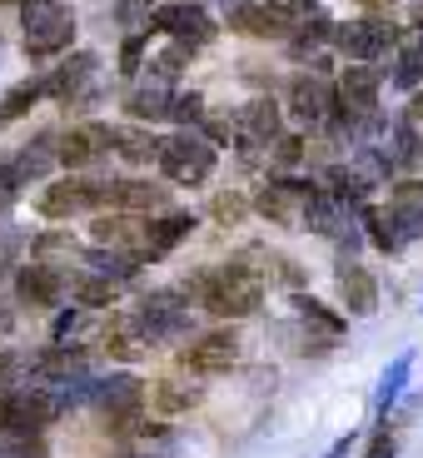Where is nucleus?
Instances as JSON below:
<instances>
[{
  "label": "nucleus",
  "mask_w": 423,
  "mask_h": 458,
  "mask_svg": "<svg viewBox=\"0 0 423 458\" xmlns=\"http://www.w3.org/2000/svg\"><path fill=\"white\" fill-rule=\"evenodd\" d=\"M195 294H199V304H205L209 314L244 319V314L259 310V299H264V275L234 259V264H224V269H215V275H199V279H195Z\"/></svg>",
  "instance_id": "obj_1"
},
{
  "label": "nucleus",
  "mask_w": 423,
  "mask_h": 458,
  "mask_svg": "<svg viewBox=\"0 0 423 458\" xmlns=\"http://www.w3.org/2000/svg\"><path fill=\"white\" fill-rule=\"evenodd\" d=\"M21 25L30 60H55L75 40V15L65 0H21Z\"/></svg>",
  "instance_id": "obj_2"
},
{
  "label": "nucleus",
  "mask_w": 423,
  "mask_h": 458,
  "mask_svg": "<svg viewBox=\"0 0 423 458\" xmlns=\"http://www.w3.org/2000/svg\"><path fill=\"white\" fill-rule=\"evenodd\" d=\"M160 174L170 184H199V180H209L215 174V145H209L205 135H174V140H165L160 145Z\"/></svg>",
  "instance_id": "obj_3"
},
{
  "label": "nucleus",
  "mask_w": 423,
  "mask_h": 458,
  "mask_svg": "<svg viewBox=\"0 0 423 458\" xmlns=\"http://www.w3.org/2000/svg\"><path fill=\"white\" fill-rule=\"evenodd\" d=\"M90 403L105 413V428L125 434L130 424H140V403H145V384L135 374H110L90 378Z\"/></svg>",
  "instance_id": "obj_4"
},
{
  "label": "nucleus",
  "mask_w": 423,
  "mask_h": 458,
  "mask_svg": "<svg viewBox=\"0 0 423 458\" xmlns=\"http://www.w3.org/2000/svg\"><path fill=\"white\" fill-rule=\"evenodd\" d=\"M393 40H399V30H393L389 21H374V15L334 25V46H339L349 60H354V65H368V60H378L384 50L393 46Z\"/></svg>",
  "instance_id": "obj_5"
},
{
  "label": "nucleus",
  "mask_w": 423,
  "mask_h": 458,
  "mask_svg": "<svg viewBox=\"0 0 423 458\" xmlns=\"http://www.w3.org/2000/svg\"><path fill=\"white\" fill-rule=\"evenodd\" d=\"M110 205V184L105 180H60L40 195V215L46 219H70V215H85V209H100Z\"/></svg>",
  "instance_id": "obj_6"
},
{
  "label": "nucleus",
  "mask_w": 423,
  "mask_h": 458,
  "mask_svg": "<svg viewBox=\"0 0 423 458\" xmlns=\"http://www.w3.org/2000/svg\"><path fill=\"white\" fill-rule=\"evenodd\" d=\"M149 30L174 35V40H184V46H205V40H215V21H209V11H205V5H195V0L155 5V15H149Z\"/></svg>",
  "instance_id": "obj_7"
},
{
  "label": "nucleus",
  "mask_w": 423,
  "mask_h": 458,
  "mask_svg": "<svg viewBox=\"0 0 423 458\" xmlns=\"http://www.w3.org/2000/svg\"><path fill=\"white\" fill-rule=\"evenodd\" d=\"M319 195L309 180H275L264 184L259 199H254V209H259L269 225H304V209H309V199Z\"/></svg>",
  "instance_id": "obj_8"
},
{
  "label": "nucleus",
  "mask_w": 423,
  "mask_h": 458,
  "mask_svg": "<svg viewBox=\"0 0 423 458\" xmlns=\"http://www.w3.org/2000/svg\"><path fill=\"white\" fill-rule=\"evenodd\" d=\"M294 25H299V15L289 11L284 0H250V5H240L229 15V30L259 35V40H284V35H294Z\"/></svg>",
  "instance_id": "obj_9"
},
{
  "label": "nucleus",
  "mask_w": 423,
  "mask_h": 458,
  "mask_svg": "<svg viewBox=\"0 0 423 458\" xmlns=\"http://www.w3.org/2000/svg\"><path fill=\"white\" fill-rule=\"evenodd\" d=\"M55 160H60V145L50 135H40L35 145L15 149L11 160H0V180L11 184V190H21V184H30V180H46V174L55 170Z\"/></svg>",
  "instance_id": "obj_10"
},
{
  "label": "nucleus",
  "mask_w": 423,
  "mask_h": 458,
  "mask_svg": "<svg viewBox=\"0 0 423 458\" xmlns=\"http://www.w3.org/2000/svg\"><path fill=\"white\" fill-rule=\"evenodd\" d=\"M140 324H145L149 344L184 339V334H190V304H180L174 294H149L145 304H140Z\"/></svg>",
  "instance_id": "obj_11"
},
{
  "label": "nucleus",
  "mask_w": 423,
  "mask_h": 458,
  "mask_svg": "<svg viewBox=\"0 0 423 458\" xmlns=\"http://www.w3.org/2000/svg\"><path fill=\"white\" fill-rule=\"evenodd\" d=\"M30 384L40 389H70V384H85V354L70 349V344H55L50 354L30 359Z\"/></svg>",
  "instance_id": "obj_12"
},
{
  "label": "nucleus",
  "mask_w": 423,
  "mask_h": 458,
  "mask_svg": "<svg viewBox=\"0 0 423 458\" xmlns=\"http://www.w3.org/2000/svg\"><path fill=\"white\" fill-rule=\"evenodd\" d=\"M60 294H65V275L50 269L46 259L25 264L21 275H15V299L30 304V310H50V304H60Z\"/></svg>",
  "instance_id": "obj_13"
},
{
  "label": "nucleus",
  "mask_w": 423,
  "mask_h": 458,
  "mask_svg": "<svg viewBox=\"0 0 423 458\" xmlns=\"http://www.w3.org/2000/svg\"><path fill=\"white\" fill-rule=\"evenodd\" d=\"M234 359H240V339L229 329H215L184 349V364L195 369V374H224V369H234Z\"/></svg>",
  "instance_id": "obj_14"
},
{
  "label": "nucleus",
  "mask_w": 423,
  "mask_h": 458,
  "mask_svg": "<svg viewBox=\"0 0 423 458\" xmlns=\"http://www.w3.org/2000/svg\"><path fill=\"white\" fill-rule=\"evenodd\" d=\"M234 130H240V140H244V149H254V145H279V105L275 100H250V105H240L234 110Z\"/></svg>",
  "instance_id": "obj_15"
},
{
  "label": "nucleus",
  "mask_w": 423,
  "mask_h": 458,
  "mask_svg": "<svg viewBox=\"0 0 423 458\" xmlns=\"http://www.w3.org/2000/svg\"><path fill=\"white\" fill-rule=\"evenodd\" d=\"M378 85H384V75H378L374 65H349V70H343V81H339V110H349L354 120L374 114Z\"/></svg>",
  "instance_id": "obj_16"
},
{
  "label": "nucleus",
  "mask_w": 423,
  "mask_h": 458,
  "mask_svg": "<svg viewBox=\"0 0 423 458\" xmlns=\"http://www.w3.org/2000/svg\"><path fill=\"white\" fill-rule=\"evenodd\" d=\"M289 110H294V120H304V125H324L334 114V90L319 75H294V85H289Z\"/></svg>",
  "instance_id": "obj_17"
},
{
  "label": "nucleus",
  "mask_w": 423,
  "mask_h": 458,
  "mask_svg": "<svg viewBox=\"0 0 423 458\" xmlns=\"http://www.w3.org/2000/svg\"><path fill=\"white\" fill-rule=\"evenodd\" d=\"M105 149H114V130L110 125H75L65 140H60V165L80 170V165L100 160Z\"/></svg>",
  "instance_id": "obj_18"
},
{
  "label": "nucleus",
  "mask_w": 423,
  "mask_h": 458,
  "mask_svg": "<svg viewBox=\"0 0 423 458\" xmlns=\"http://www.w3.org/2000/svg\"><path fill=\"white\" fill-rule=\"evenodd\" d=\"M195 225H199V219H195V215H184V209H170V215L149 219L140 254H149V259H165V254H170L174 244H184L190 234H195Z\"/></svg>",
  "instance_id": "obj_19"
},
{
  "label": "nucleus",
  "mask_w": 423,
  "mask_h": 458,
  "mask_svg": "<svg viewBox=\"0 0 423 458\" xmlns=\"http://www.w3.org/2000/svg\"><path fill=\"white\" fill-rule=\"evenodd\" d=\"M339 299H343V310L349 314H374L378 310V279L368 275L364 264L343 259L339 264Z\"/></svg>",
  "instance_id": "obj_20"
},
{
  "label": "nucleus",
  "mask_w": 423,
  "mask_h": 458,
  "mask_svg": "<svg viewBox=\"0 0 423 458\" xmlns=\"http://www.w3.org/2000/svg\"><path fill=\"white\" fill-rule=\"evenodd\" d=\"M110 205L125 209V215H155V209L170 205V190L145 180H110Z\"/></svg>",
  "instance_id": "obj_21"
},
{
  "label": "nucleus",
  "mask_w": 423,
  "mask_h": 458,
  "mask_svg": "<svg viewBox=\"0 0 423 458\" xmlns=\"http://www.w3.org/2000/svg\"><path fill=\"white\" fill-rule=\"evenodd\" d=\"M105 349H110L114 359H125V364H140L149 349V334L145 324H140V314H114L110 329H105Z\"/></svg>",
  "instance_id": "obj_22"
},
{
  "label": "nucleus",
  "mask_w": 423,
  "mask_h": 458,
  "mask_svg": "<svg viewBox=\"0 0 423 458\" xmlns=\"http://www.w3.org/2000/svg\"><path fill=\"white\" fill-rule=\"evenodd\" d=\"M389 215H393V225H399L403 240H419V234H423V184L419 180H399V184H393Z\"/></svg>",
  "instance_id": "obj_23"
},
{
  "label": "nucleus",
  "mask_w": 423,
  "mask_h": 458,
  "mask_svg": "<svg viewBox=\"0 0 423 458\" xmlns=\"http://www.w3.org/2000/svg\"><path fill=\"white\" fill-rule=\"evenodd\" d=\"M95 75V55L90 50H80V55H70L65 65H55L46 75V90L55 95V100H75V95L85 90V81Z\"/></svg>",
  "instance_id": "obj_24"
},
{
  "label": "nucleus",
  "mask_w": 423,
  "mask_h": 458,
  "mask_svg": "<svg viewBox=\"0 0 423 458\" xmlns=\"http://www.w3.org/2000/svg\"><path fill=\"white\" fill-rule=\"evenodd\" d=\"M170 105H174L170 85L149 75V85H135V90H130L125 110L135 114V120H149V125H155V120H170Z\"/></svg>",
  "instance_id": "obj_25"
},
{
  "label": "nucleus",
  "mask_w": 423,
  "mask_h": 458,
  "mask_svg": "<svg viewBox=\"0 0 423 458\" xmlns=\"http://www.w3.org/2000/svg\"><path fill=\"white\" fill-rule=\"evenodd\" d=\"M145 244V219H135V215H100L95 219V244H110V250H120V244Z\"/></svg>",
  "instance_id": "obj_26"
},
{
  "label": "nucleus",
  "mask_w": 423,
  "mask_h": 458,
  "mask_svg": "<svg viewBox=\"0 0 423 458\" xmlns=\"http://www.w3.org/2000/svg\"><path fill=\"white\" fill-rule=\"evenodd\" d=\"M349 225L343 219V199L339 195H314L309 199V209H304V229H314V234H329V240H339V229Z\"/></svg>",
  "instance_id": "obj_27"
},
{
  "label": "nucleus",
  "mask_w": 423,
  "mask_h": 458,
  "mask_svg": "<svg viewBox=\"0 0 423 458\" xmlns=\"http://www.w3.org/2000/svg\"><path fill=\"white\" fill-rule=\"evenodd\" d=\"M160 145L165 140L145 135V130H125V125H114V155L130 165H149V160H160Z\"/></svg>",
  "instance_id": "obj_28"
},
{
  "label": "nucleus",
  "mask_w": 423,
  "mask_h": 458,
  "mask_svg": "<svg viewBox=\"0 0 423 458\" xmlns=\"http://www.w3.org/2000/svg\"><path fill=\"white\" fill-rule=\"evenodd\" d=\"M409 374H413V354H399L389 369H384V378H378V394H374V413H389L393 403H399Z\"/></svg>",
  "instance_id": "obj_29"
},
{
  "label": "nucleus",
  "mask_w": 423,
  "mask_h": 458,
  "mask_svg": "<svg viewBox=\"0 0 423 458\" xmlns=\"http://www.w3.org/2000/svg\"><path fill=\"white\" fill-rule=\"evenodd\" d=\"M70 299H75V304H90V310H110V304H114V279L75 275V279H70Z\"/></svg>",
  "instance_id": "obj_30"
},
{
  "label": "nucleus",
  "mask_w": 423,
  "mask_h": 458,
  "mask_svg": "<svg viewBox=\"0 0 423 458\" xmlns=\"http://www.w3.org/2000/svg\"><path fill=\"white\" fill-rule=\"evenodd\" d=\"M294 310H299V319H304V324H314V329H319L324 334V339H339V334H343V314H334V310H324V304H319V299H314V294H294Z\"/></svg>",
  "instance_id": "obj_31"
},
{
  "label": "nucleus",
  "mask_w": 423,
  "mask_h": 458,
  "mask_svg": "<svg viewBox=\"0 0 423 458\" xmlns=\"http://www.w3.org/2000/svg\"><path fill=\"white\" fill-rule=\"evenodd\" d=\"M80 259H85V264H95V275L114 279V284H120V279H130V275L140 269L135 254H120V250H85Z\"/></svg>",
  "instance_id": "obj_32"
},
{
  "label": "nucleus",
  "mask_w": 423,
  "mask_h": 458,
  "mask_svg": "<svg viewBox=\"0 0 423 458\" xmlns=\"http://www.w3.org/2000/svg\"><path fill=\"white\" fill-rule=\"evenodd\" d=\"M46 95H50V90H46V75H30V81H21L11 95H5V105H0V120H21V114L30 110L35 100H46Z\"/></svg>",
  "instance_id": "obj_33"
},
{
  "label": "nucleus",
  "mask_w": 423,
  "mask_h": 458,
  "mask_svg": "<svg viewBox=\"0 0 423 458\" xmlns=\"http://www.w3.org/2000/svg\"><path fill=\"white\" fill-rule=\"evenodd\" d=\"M364 234H368V244H374V250H384V254H393L403 244L393 215H384V209H364Z\"/></svg>",
  "instance_id": "obj_34"
},
{
  "label": "nucleus",
  "mask_w": 423,
  "mask_h": 458,
  "mask_svg": "<svg viewBox=\"0 0 423 458\" xmlns=\"http://www.w3.org/2000/svg\"><path fill=\"white\" fill-rule=\"evenodd\" d=\"M199 399H205V389H199V384H174V378L155 384V403H160L165 413H184V409H195Z\"/></svg>",
  "instance_id": "obj_35"
},
{
  "label": "nucleus",
  "mask_w": 423,
  "mask_h": 458,
  "mask_svg": "<svg viewBox=\"0 0 423 458\" xmlns=\"http://www.w3.org/2000/svg\"><path fill=\"white\" fill-rule=\"evenodd\" d=\"M423 81V35H413L409 46L399 50V65H393V85L399 90H413Z\"/></svg>",
  "instance_id": "obj_36"
},
{
  "label": "nucleus",
  "mask_w": 423,
  "mask_h": 458,
  "mask_svg": "<svg viewBox=\"0 0 423 458\" xmlns=\"http://www.w3.org/2000/svg\"><path fill=\"white\" fill-rule=\"evenodd\" d=\"M324 40H334V21H324V15H309V21H299L294 35H289V50L294 55H304V50L324 46Z\"/></svg>",
  "instance_id": "obj_37"
},
{
  "label": "nucleus",
  "mask_w": 423,
  "mask_h": 458,
  "mask_svg": "<svg viewBox=\"0 0 423 458\" xmlns=\"http://www.w3.org/2000/svg\"><path fill=\"white\" fill-rule=\"evenodd\" d=\"M0 458H46L40 434H0Z\"/></svg>",
  "instance_id": "obj_38"
},
{
  "label": "nucleus",
  "mask_w": 423,
  "mask_h": 458,
  "mask_svg": "<svg viewBox=\"0 0 423 458\" xmlns=\"http://www.w3.org/2000/svg\"><path fill=\"white\" fill-rule=\"evenodd\" d=\"M190 55H195V46H184V40H174V46L165 50V55H155V60H149V65H155V81H165V85H170L174 75L184 70V60H190Z\"/></svg>",
  "instance_id": "obj_39"
},
{
  "label": "nucleus",
  "mask_w": 423,
  "mask_h": 458,
  "mask_svg": "<svg viewBox=\"0 0 423 458\" xmlns=\"http://www.w3.org/2000/svg\"><path fill=\"white\" fill-rule=\"evenodd\" d=\"M209 215H215L219 225H240V219L250 215V199H244V195H234V190H224V195H215V199H209Z\"/></svg>",
  "instance_id": "obj_40"
},
{
  "label": "nucleus",
  "mask_w": 423,
  "mask_h": 458,
  "mask_svg": "<svg viewBox=\"0 0 423 458\" xmlns=\"http://www.w3.org/2000/svg\"><path fill=\"white\" fill-rule=\"evenodd\" d=\"M170 120H174V125H199V120H205V95H195V90L174 95V105H170Z\"/></svg>",
  "instance_id": "obj_41"
},
{
  "label": "nucleus",
  "mask_w": 423,
  "mask_h": 458,
  "mask_svg": "<svg viewBox=\"0 0 423 458\" xmlns=\"http://www.w3.org/2000/svg\"><path fill=\"white\" fill-rule=\"evenodd\" d=\"M30 250H35V259H50V254H85L80 244L70 240V234H40Z\"/></svg>",
  "instance_id": "obj_42"
},
{
  "label": "nucleus",
  "mask_w": 423,
  "mask_h": 458,
  "mask_svg": "<svg viewBox=\"0 0 423 458\" xmlns=\"http://www.w3.org/2000/svg\"><path fill=\"white\" fill-rule=\"evenodd\" d=\"M140 60H145V35H125V46H120V70H125V75H135Z\"/></svg>",
  "instance_id": "obj_43"
},
{
  "label": "nucleus",
  "mask_w": 423,
  "mask_h": 458,
  "mask_svg": "<svg viewBox=\"0 0 423 458\" xmlns=\"http://www.w3.org/2000/svg\"><path fill=\"white\" fill-rule=\"evenodd\" d=\"M149 5H155V0H114V11H120V25H140V21H149Z\"/></svg>",
  "instance_id": "obj_44"
},
{
  "label": "nucleus",
  "mask_w": 423,
  "mask_h": 458,
  "mask_svg": "<svg viewBox=\"0 0 423 458\" xmlns=\"http://www.w3.org/2000/svg\"><path fill=\"white\" fill-rule=\"evenodd\" d=\"M275 160H279V165H299V160H304V140H299V135H284V140H279V149H275Z\"/></svg>",
  "instance_id": "obj_45"
},
{
  "label": "nucleus",
  "mask_w": 423,
  "mask_h": 458,
  "mask_svg": "<svg viewBox=\"0 0 423 458\" xmlns=\"http://www.w3.org/2000/svg\"><path fill=\"white\" fill-rule=\"evenodd\" d=\"M75 324H80V314H75V310H60L55 314V324H50V339H70V329H75Z\"/></svg>",
  "instance_id": "obj_46"
},
{
  "label": "nucleus",
  "mask_w": 423,
  "mask_h": 458,
  "mask_svg": "<svg viewBox=\"0 0 423 458\" xmlns=\"http://www.w3.org/2000/svg\"><path fill=\"white\" fill-rule=\"evenodd\" d=\"M349 448H354V438H339V444H334L324 458H349Z\"/></svg>",
  "instance_id": "obj_47"
},
{
  "label": "nucleus",
  "mask_w": 423,
  "mask_h": 458,
  "mask_svg": "<svg viewBox=\"0 0 423 458\" xmlns=\"http://www.w3.org/2000/svg\"><path fill=\"white\" fill-rule=\"evenodd\" d=\"M15 205V190H11V184H5V180H0V215H5V209H11Z\"/></svg>",
  "instance_id": "obj_48"
},
{
  "label": "nucleus",
  "mask_w": 423,
  "mask_h": 458,
  "mask_svg": "<svg viewBox=\"0 0 423 458\" xmlns=\"http://www.w3.org/2000/svg\"><path fill=\"white\" fill-rule=\"evenodd\" d=\"M11 324H15V314L5 310V304H0V339H5V334H11Z\"/></svg>",
  "instance_id": "obj_49"
},
{
  "label": "nucleus",
  "mask_w": 423,
  "mask_h": 458,
  "mask_svg": "<svg viewBox=\"0 0 423 458\" xmlns=\"http://www.w3.org/2000/svg\"><path fill=\"white\" fill-rule=\"evenodd\" d=\"M219 5H224V11L234 15V11H240V5H250V0H219Z\"/></svg>",
  "instance_id": "obj_50"
},
{
  "label": "nucleus",
  "mask_w": 423,
  "mask_h": 458,
  "mask_svg": "<svg viewBox=\"0 0 423 458\" xmlns=\"http://www.w3.org/2000/svg\"><path fill=\"white\" fill-rule=\"evenodd\" d=\"M364 5H389V0H364Z\"/></svg>",
  "instance_id": "obj_51"
},
{
  "label": "nucleus",
  "mask_w": 423,
  "mask_h": 458,
  "mask_svg": "<svg viewBox=\"0 0 423 458\" xmlns=\"http://www.w3.org/2000/svg\"><path fill=\"white\" fill-rule=\"evenodd\" d=\"M419 140H423V130H419Z\"/></svg>",
  "instance_id": "obj_52"
}]
</instances>
